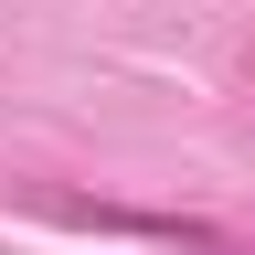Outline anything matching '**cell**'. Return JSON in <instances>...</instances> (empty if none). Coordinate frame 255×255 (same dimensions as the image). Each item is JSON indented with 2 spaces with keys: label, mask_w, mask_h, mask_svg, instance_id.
<instances>
[{
  "label": "cell",
  "mask_w": 255,
  "mask_h": 255,
  "mask_svg": "<svg viewBox=\"0 0 255 255\" xmlns=\"http://www.w3.org/2000/svg\"><path fill=\"white\" fill-rule=\"evenodd\" d=\"M64 223H96V234H149V245H191V255L223 245L213 223H181V213H117V202H64Z\"/></svg>",
  "instance_id": "6da1fadb"
}]
</instances>
